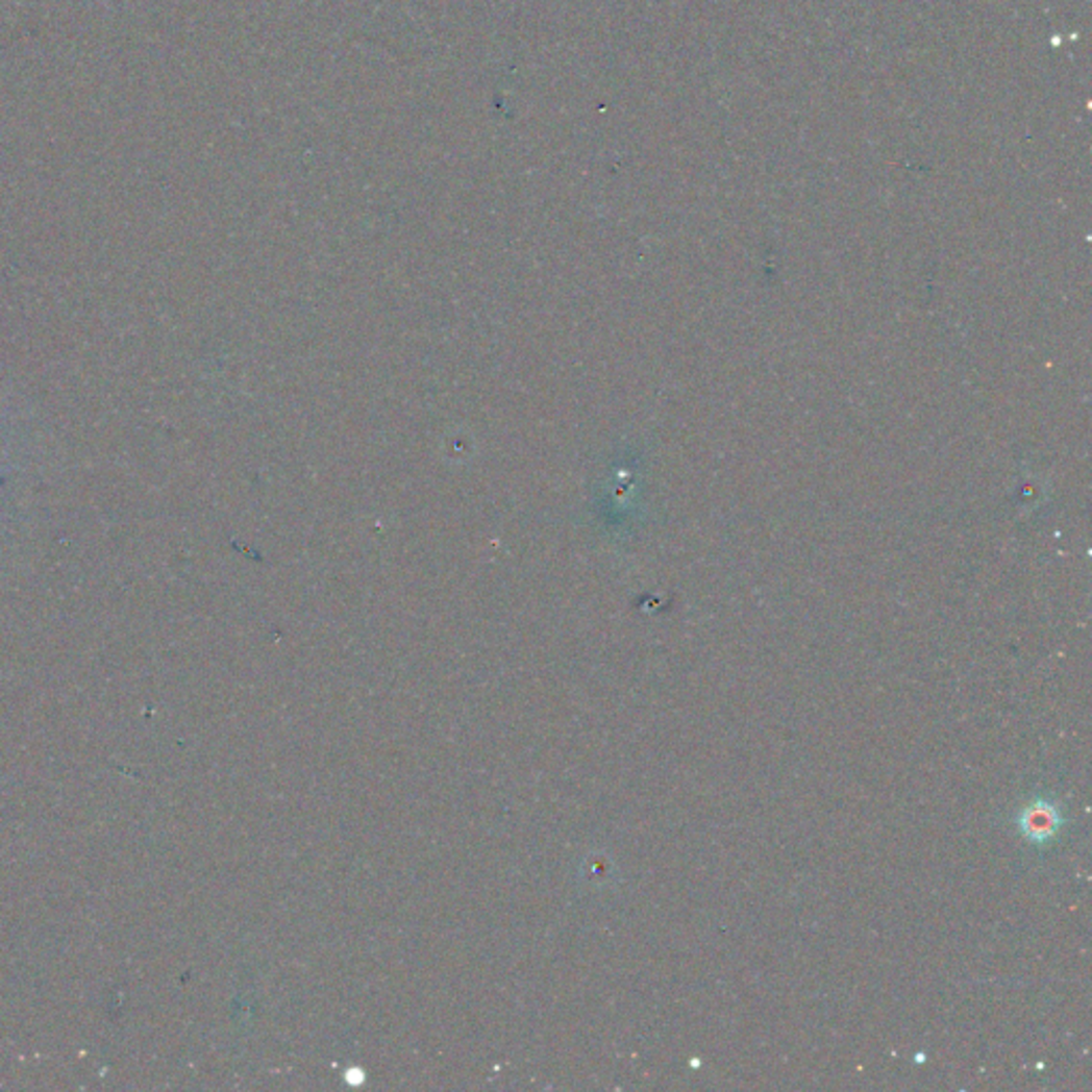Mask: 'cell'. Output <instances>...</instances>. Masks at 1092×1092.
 Here are the masks:
<instances>
[{
    "label": "cell",
    "instance_id": "6da1fadb",
    "mask_svg": "<svg viewBox=\"0 0 1092 1092\" xmlns=\"http://www.w3.org/2000/svg\"><path fill=\"white\" fill-rule=\"evenodd\" d=\"M1020 828L1031 841H1050L1061 828V811L1048 800L1028 802L1020 815Z\"/></svg>",
    "mask_w": 1092,
    "mask_h": 1092
}]
</instances>
